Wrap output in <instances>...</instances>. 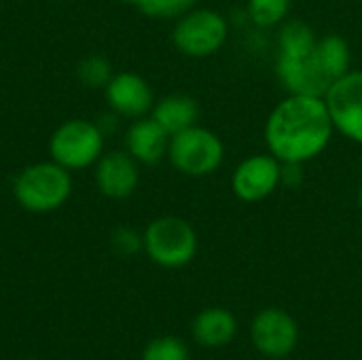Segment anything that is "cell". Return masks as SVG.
I'll return each instance as SVG.
<instances>
[{"label": "cell", "mask_w": 362, "mask_h": 360, "mask_svg": "<svg viewBox=\"0 0 362 360\" xmlns=\"http://www.w3.org/2000/svg\"><path fill=\"white\" fill-rule=\"evenodd\" d=\"M335 134L327 102L320 95L288 93L265 121V144L282 163H301L320 157Z\"/></svg>", "instance_id": "cell-1"}, {"label": "cell", "mask_w": 362, "mask_h": 360, "mask_svg": "<svg viewBox=\"0 0 362 360\" xmlns=\"http://www.w3.org/2000/svg\"><path fill=\"white\" fill-rule=\"evenodd\" d=\"M72 193L70 170L51 161H38L19 172L13 185L17 204L34 214L59 210Z\"/></svg>", "instance_id": "cell-2"}, {"label": "cell", "mask_w": 362, "mask_h": 360, "mask_svg": "<svg viewBox=\"0 0 362 360\" xmlns=\"http://www.w3.org/2000/svg\"><path fill=\"white\" fill-rule=\"evenodd\" d=\"M142 238L148 259L165 269L185 267L197 255V231L182 216L165 214L151 221Z\"/></svg>", "instance_id": "cell-3"}, {"label": "cell", "mask_w": 362, "mask_h": 360, "mask_svg": "<svg viewBox=\"0 0 362 360\" xmlns=\"http://www.w3.org/2000/svg\"><path fill=\"white\" fill-rule=\"evenodd\" d=\"M168 159L176 172L189 178H206L223 166L225 142L216 132L193 125L170 138Z\"/></svg>", "instance_id": "cell-4"}, {"label": "cell", "mask_w": 362, "mask_h": 360, "mask_svg": "<svg viewBox=\"0 0 362 360\" xmlns=\"http://www.w3.org/2000/svg\"><path fill=\"white\" fill-rule=\"evenodd\" d=\"M51 159L66 170H83L104 155V132L87 119L64 121L49 138Z\"/></svg>", "instance_id": "cell-5"}, {"label": "cell", "mask_w": 362, "mask_h": 360, "mask_svg": "<svg viewBox=\"0 0 362 360\" xmlns=\"http://www.w3.org/2000/svg\"><path fill=\"white\" fill-rule=\"evenodd\" d=\"M229 36V23L214 8H193L176 19L172 30L174 47L193 59H204L223 49Z\"/></svg>", "instance_id": "cell-6"}, {"label": "cell", "mask_w": 362, "mask_h": 360, "mask_svg": "<svg viewBox=\"0 0 362 360\" xmlns=\"http://www.w3.org/2000/svg\"><path fill=\"white\" fill-rule=\"evenodd\" d=\"M282 187V161L272 153H255L242 159L231 174V191L244 204H257Z\"/></svg>", "instance_id": "cell-7"}, {"label": "cell", "mask_w": 362, "mask_h": 360, "mask_svg": "<svg viewBox=\"0 0 362 360\" xmlns=\"http://www.w3.org/2000/svg\"><path fill=\"white\" fill-rule=\"evenodd\" d=\"M335 132L362 144V70H350L325 93Z\"/></svg>", "instance_id": "cell-8"}, {"label": "cell", "mask_w": 362, "mask_h": 360, "mask_svg": "<svg viewBox=\"0 0 362 360\" xmlns=\"http://www.w3.org/2000/svg\"><path fill=\"white\" fill-rule=\"evenodd\" d=\"M276 76L284 85L288 93H303V95H320L331 87V81L325 76L316 62V45L308 49H278L276 57Z\"/></svg>", "instance_id": "cell-9"}, {"label": "cell", "mask_w": 362, "mask_h": 360, "mask_svg": "<svg viewBox=\"0 0 362 360\" xmlns=\"http://www.w3.org/2000/svg\"><path fill=\"white\" fill-rule=\"evenodd\" d=\"M250 335L255 348L261 354L272 359H284L297 348L299 327L288 312L278 308H267L255 316Z\"/></svg>", "instance_id": "cell-10"}, {"label": "cell", "mask_w": 362, "mask_h": 360, "mask_svg": "<svg viewBox=\"0 0 362 360\" xmlns=\"http://www.w3.org/2000/svg\"><path fill=\"white\" fill-rule=\"evenodd\" d=\"M110 110L125 119H142L155 106V93L146 79L136 72H117L104 87Z\"/></svg>", "instance_id": "cell-11"}, {"label": "cell", "mask_w": 362, "mask_h": 360, "mask_svg": "<svg viewBox=\"0 0 362 360\" xmlns=\"http://www.w3.org/2000/svg\"><path fill=\"white\" fill-rule=\"evenodd\" d=\"M95 185L108 199H127L140 185V163L127 151H108L95 163Z\"/></svg>", "instance_id": "cell-12"}, {"label": "cell", "mask_w": 362, "mask_h": 360, "mask_svg": "<svg viewBox=\"0 0 362 360\" xmlns=\"http://www.w3.org/2000/svg\"><path fill=\"white\" fill-rule=\"evenodd\" d=\"M170 134L151 117L134 119V123L125 132V151L140 163V166H157L161 159L168 157Z\"/></svg>", "instance_id": "cell-13"}, {"label": "cell", "mask_w": 362, "mask_h": 360, "mask_svg": "<svg viewBox=\"0 0 362 360\" xmlns=\"http://www.w3.org/2000/svg\"><path fill=\"white\" fill-rule=\"evenodd\" d=\"M151 117L170 134H178L185 132L193 125H197L199 119V104L195 98L187 95V93H170L165 98H161L159 102H155Z\"/></svg>", "instance_id": "cell-14"}, {"label": "cell", "mask_w": 362, "mask_h": 360, "mask_svg": "<svg viewBox=\"0 0 362 360\" xmlns=\"http://www.w3.org/2000/svg\"><path fill=\"white\" fill-rule=\"evenodd\" d=\"M235 316L223 308H208L199 312L193 320V337L199 346L206 348H218L229 344L235 337Z\"/></svg>", "instance_id": "cell-15"}, {"label": "cell", "mask_w": 362, "mask_h": 360, "mask_svg": "<svg viewBox=\"0 0 362 360\" xmlns=\"http://www.w3.org/2000/svg\"><path fill=\"white\" fill-rule=\"evenodd\" d=\"M316 62L331 85L352 70L350 45L339 34H327L316 40Z\"/></svg>", "instance_id": "cell-16"}, {"label": "cell", "mask_w": 362, "mask_h": 360, "mask_svg": "<svg viewBox=\"0 0 362 360\" xmlns=\"http://www.w3.org/2000/svg\"><path fill=\"white\" fill-rule=\"evenodd\" d=\"M293 0H248L246 13L248 19L263 30H272L282 25L288 19Z\"/></svg>", "instance_id": "cell-17"}, {"label": "cell", "mask_w": 362, "mask_h": 360, "mask_svg": "<svg viewBox=\"0 0 362 360\" xmlns=\"http://www.w3.org/2000/svg\"><path fill=\"white\" fill-rule=\"evenodd\" d=\"M112 66H110V62L104 57V55H98V53H93V55H87L81 64H78V68H76V76H78V81L85 85V87H89V89H104L106 85H108V81L112 79Z\"/></svg>", "instance_id": "cell-18"}, {"label": "cell", "mask_w": 362, "mask_h": 360, "mask_svg": "<svg viewBox=\"0 0 362 360\" xmlns=\"http://www.w3.org/2000/svg\"><path fill=\"white\" fill-rule=\"evenodd\" d=\"M189 348L182 339L165 335V337H157L153 339L144 352H142V360H189Z\"/></svg>", "instance_id": "cell-19"}, {"label": "cell", "mask_w": 362, "mask_h": 360, "mask_svg": "<svg viewBox=\"0 0 362 360\" xmlns=\"http://www.w3.org/2000/svg\"><path fill=\"white\" fill-rule=\"evenodd\" d=\"M197 0H144L138 8L155 19H178L193 11Z\"/></svg>", "instance_id": "cell-20"}, {"label": "cell", "mask_w": 362, "mask_h": 360, "mask_svg": "<svg viewBox=\"0 0 362 360\" xmlns=\"http://www.w3.org/2000/svg\"><path fill=\"white\" fill-rule=\"evenodd\" d=\"M112 246L117 252L129 257V255L144 250V238L132 227H117L112 231Z\"/></svg>", "instance_id": "cell-21"}, {"label": "cell", "mask_w": 362, "mask_h": 360, "mask_svg": "<svg viewBox=\"0 0 362 360\" xmlns=\"http://www.w3.org/2000/svg\"><path fill=\"white\" fill-rule=\"evenodd\" d=\"M303 182V166L301 163H282V187L297 189Z\"/></svg>", "instance_id": "cell-22"}, {"label": "cell", "mask_w": 362, "mask_h": 360, "mask_svg": "<svg viewBox=\"0 0 362 360\" xmlns=\"http://www.w3.org/2000/svg\"><path fill=\"white\" fill-rule=\"evenodd\" d=\"M121 2H127V4H136V6H140L144 0H121Z\"/></svg>", "instance_id": "cell-23"}, {"label": "cell", "mask_w": 362, "mask_h": 360, "mask_svg": "<svg viewBox=\"0 0 362 360\" xmlns=\"http://www.w3.org/2000/svg\"><path fill=\"white\" fill-rule=\"evenodd\" d=\"M358 208H361V212H362V185H361V189H358Z\"/></svg>", "instance_id": "cell-24"}, {"label": "cell", "mask_w": 362, "mask_h": 360, "mask_svg": "<svg viewBox=\"0 0 362 360\" xmlns=\"http://www.w3.org/2000/svg\"><path fill=\"white\" fill-rule=\"evenodd\" d=\"M25 360H36V359H25Z\"/></svg>", "instance_id": "cell-25"}]
</instances>
